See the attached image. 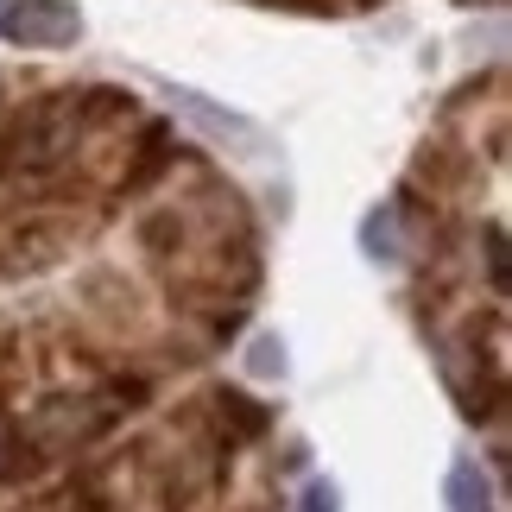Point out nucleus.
<instances>
[{
	"label": "nucleus",
	"mask_w": 512,
	"mask_h": 512,
	"mask_svg": "<svg viewBox=\"0 0 512 512\" xmlns=\"http://www.w3.org/2000/svg\"><path fill=\"white\" fill-rule=\"evenodd\" d=\"M304 512H336V494H329V481H310V487H304Z\"/></svg>",
	"instance_id": "nucleus-4"
},
{
	"label": "nucleus",
	"mask_w": 512,
	"mask_h": 512,
	"mask_svg": "<svg viewBox=\"0 0 512 512\" xmlns=\"http://www.w3.org/2000/svg\"><path fill=\"white\" fill-rule=\"evenodd\" d=\"M241 234L152 228L127 247L0 241V487L83 456L190 386L247 317Z\"/></svg>",
	"instance_id": "nucleus-1"
},
{
	"label": "nucleus",
	"mask_w": 512,
	"mask_h": 512,
	"mask_svg": "<svg viewBox=\"0 0 512 512\" xmlns=\"http://www.w3.org/2000/svg\"><path fill=\"white\" fill-rule=\"evenodd\" d=\"M0 32L13 38V45H70L76 32H83V19H76L70 0H13L7 13H0Z\"/></svg>",
	"instance_id": "nucleus-2"
},
{
	"label": "nucleus",
	"mask_w": 512,
	"mask_h": 512,
	"mask_svg": "<svg viewBox=\"0 0 512 512\" xmlns=\"http://www.w3.org/2000/svg\"><path fill=\"white\" fill-rule=\"evenodd\" d=\"M367 253H380V260H399L405 241H399V222H392V209H380L367 222Z\"/></svg>",
	"instance_id": "nucleus-3"
},
{
	"label": "nucleus",
	"mask_w": 512,
	"mask_h": 512,
	"mask_svg": "<svg viewBox=\"0 0 512 512\" xmlns=\"http://www.w3.org/2000/svg\"><path fill=\"white\" fill-rule=\"evenodd\" d=\"M0 13H7V0H0Z\"/></svg>",
	"instance_id": "nucleus-5"
}]
</instances>
